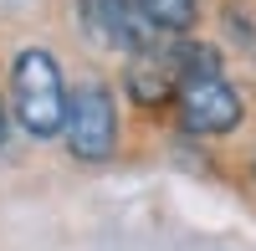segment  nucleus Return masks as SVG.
Wrapping results in <instances>:
<instances>
[{"label": "nucleus", "instance_id": "1", "mask_svg": "<svg viewBox=\"0 0 256 251\" xmlns=\"http://www.w3.org/2000/svg\"><path fill=\"white\" fill-rule=\"evenodd\" d=\"M10 92H16V118L31 138H56L67 128V82H62V67L52 62V52H20L16 72H10Z\"/></svg>", "mask_w": 256, "mask_h": 251}, {"label": "nucleus", "instance_id": "2", "mask_svg": "<svg viewBox=\"0 0 256 251\" xmlns=\"http://www.w3.org/2000/svg\"><path fill=\"white\" fill-rule=\"evenodd\" d=\"M62 138H67L72 159H82V164H102L113 154L118 108H113V92L102 88V82H82L67 98V128H62Z\"/></svg>", "mask_w": 256, "mask_h": 251}, {"label": "nucleus", "instance_id": "3", "mask_svg": "<svg viewBox=\"0 0 256 251\" xmlns=\"http://www.w3.org/2000/svg\"><path fill=\"white\" fill-rule=\"evenodd\" d=\"M77 20H82V31H88L98 46L128 52V56L164 41V31L138 10V0H77Z\"/></svg>", "mask_w": 256, "mask_h": 251}, {"label": "nucleus", "instance_id": "4", "mask_svg": "<svg viewBox=\"0 0 256 251\" xmlns=\"http://www.w3.org/2000/svg\"><path fill=\"white\" fill-rule=\"evenodd\" d=\"M174 108H180V123L190 134H230L241 123V98H236V88H230L220 72L180 82Z\"/></svg>", "mask_w": 256, "mask_h": 251}, {"label": "nucleus", "instance_id": "5", "mask_svg": "<svg viewBox=\"0 0 256 251\" xmlns=\"http://www.w3.org/2000/svg\"><path fill=\"white\" fill-rule=\"evenodd\" d=\"M123 82H128V92H134L138 102H169L180 92V56H174V41H159V46H148V52H134L128 56V72H123Z\"/></svg>", "mask_w": 256, "mask_h": 251}, {"label": "nucleus", "instance_id": "6", "mask_svg": "<svg viewBox=\"0 0 256 251\" xmlns=\"http://www.w3.org/2000/svg\"><path fill=\"white\" fill-rule=\"evenodd\" d=\"M138 10L154 20L164 36L190 31V26H195V16H200V6H195V0H138Z\"/></svg>", "mask_w": 256, "mask_h": 251}, {"label": "nucleus", "instance_id": "7", "mask_svg": "<svg viewBox=\"0 0 256 251\" xmlns=\"http://www.w3.org/2000/svg\"><path fill=\"white\" fill-rule=\"evenodd\" d=\"M0 144H6V102H0Z\"/></svg>", "mask_w": 256, "mask_h": 251}]
</instances>
